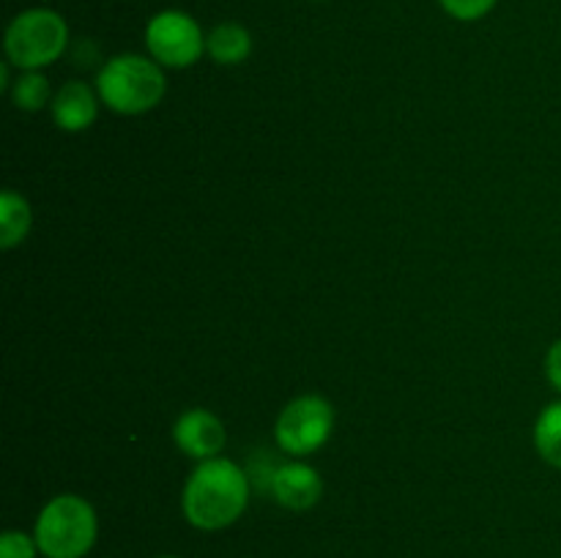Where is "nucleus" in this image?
Returning a JSON list of instances; mask_svg holds the SVG:
<instances>
[{"instance_id":"17","label":"nucleus","mask_w":561,"mask_h":558,"mask_svg":"<svg viewBox=\"0 0 561 558\" xmlns=\"http://www.w3.org/2000/svg\"><path fill=\"white\" fill-rule=\"evenodd\" d=\"M157 558H181V556H157Z\"/></svg>"},{"instance_id":"6","label":"nucleus","mask_w":561,"mask_h":558,"mask_svg":"<svg viewBox=\"0 0 561 558\" xmlns=\"http://www.w3.org/2000/svg\"><path fill=\"white\" fill-rule=\"evenodd\" d=\"M146 49L162 69H190L206 55V33L192 14L164 9L148 20Z\"/></svg>"},{"instance_id":"13","label":"nucleus","mask_w":561,"mask_h":558,"mask_svg":"<svg viewBox=\"0 0 561 558\" xmlns=\"http://www.w3.org/2000/svg\"><path fill=\"white\" fill-rule=\"evenodd\" d=\"M53 88L42 71H20V77L11 85V102L22 113H38V109L53 104Z\"/></svg>"},{"instance_id":"5","label":"nucleus","mask_w":561,"mask_h":558,"mask_svg":"<svg viewBox=\"0 0 561 558\" xmlns=\"http://www.w3.org/2000/svg\"><path fill=\"white\" fill-rule=\"evenodd\" d=\"M332 430V403L321 394H301L279 410L277 421H274V441H277L279 452L305 460L307 454H316L318 449L327 446Z\"/></svg>"},{"instance_id":"14","label":"nucleus","mask_w":561,"mask_h":558,"mask_svg":"<svg viewBox=\"0 0 561 558\" xmlns=\"http://www.w3.org/2000/svg\"><path fill=\"white\" fill-rule=\"evenodd\" d=\"M42 550L36 545V536L25 531L9 528L0 534V558H38Z\"/></svg>"},{"instance_id":"12","label":"nucleus","mask_w":561,"mask_h":558,"mask_svg":"<svg viewBox=\"0 0 561 558\" xmlns=\"http://www.w3.org/2000/svg\"><path fill=\"white\" fill-rule=\"evenodd\" d=\"M535 449L548 465L561 470V399L548 403L537 416Z\"/></svg>"},{"instance_id":"16","label":"nucleus","mask_w":561,"mask_h":558,"mask_svg":"<svg viewBox=\"0 0 561 558\" xmlns=\"http://www.w3.org/2000/svg\"><path fill=\"white\" fill-rule=\"evenodd\" d=\"M546 377L553 388L561 394V337L548 348L546 353Z\"/></svg>"},{"instance_id":"10","label":"nucleus","mask_w":561,"mask_h":558,"mask_svg":"<svg viewBox=\"0 0 561 558\" xmlns=\"http://www.w3.org/2000/svg\"><path fill=\"white\" fill-rule=\"evenodd\" d=\"M206 55L219 66H239L252 55V36L241 22H219L206 33Z\"/></svg>"},{"instance_id":"11","label":"nucleus","mask_w":561,"mask_h":558,"mask_svg":"<svg viewBox=\"0 0 561 558\" xmlns=\"http://www.w3.org/2000/svg\"><path fill=\"white\" fill-rule=\"evenodd\" d=\"M33 224L31 206L16 189H5L0 195V246L14 249L27 239Z\"/></svg>"},{"instance_id":"2","label":"nucleus","mask_w":561,"mask_h":558,"mask_svg":"<svg viewBox=\"0 0 561 558\" xmlns=\"http://www.w3.org/2000/svg\"><path fill=\"white\" fill-rule=\"evenodd\" d=\"M96 93L113 113L142 115L159 107L168 93V80L151 55L121 53L99 69Z\"/></svg>"},{"instance_id":"8","label":"nucleus","mask_w":561,"mask_h":558,"mask_svg":"<svg viewBox=\"0 0 561 558\" xmlns=\"http://www.w3.org/2000/svg\"><path fill=\"white\" fill-rule=\"evenodd\" d=\"M268 496L290 512H307V509L318 507V501L323 498V476L318 474L316 465L294 457L277 465L272 485H268Z\"/></svg>"},{"instance_id":"9","label":"nucleus","mask_w":561,"mask_h":558,"mask_svg":"<svg viewBox=\"0 0 561 558\" xmlns=\"http://www.w3.org/2000/svg\"><path fill=\"white\" fill-rule=\"evenodd\" d=\"M99 104H102V98H99L96 88H91L82 80H71L55 91L49 113H53L55 126L60 131L77 135V131L91 129L99 115Z\"/></svg>"},{"instance_id":"7","label":"nucleus","mask_w":561,"mask_h":558,"mask_svg":"<svg viewBox=\"0 0 561 558\" xmlns=\"http://www.w3.org/2000/svg\"><path fill=\"white\" fill-rule=\"evenodd\" d=\"M173 441L195 463L219 457L228 441L222 419L208 408H186L173 425Z\"/></svg>"},{"instance_id":"1","label":"nucleus","mask_w":561,"mask_h":558,"mask_svg":"<svg viewBox=\"0 0 561 558\" xmlns=\"http://www.w3.org/2000/svg\"><path fill=\"white\" fill-rule=\"evenodd\" d=\"M252 481L239 463L211 457L190 470L181 492V512L197 531H225L239 523L250 507Z\"/></svg>"},{"instance_id":"4","label":"nucleus","mask_w":561,"mask_h":558,"mask_svg":"<svg viewBox=\"0 0 561 558\" xmlns=\"http://www.w3.org/2000/svg\"><path fill=\"white\" fill-rule=\"evenodd\" d=\"M69 47V25L64 14L47 5L20 11L3 36L5 60L20 71H42L60 60Z\"/></svg>"},{"instance_id":"3","label":"nucleus","mask_w":561,"mask_h":558,"mask_svg":"<svg viewBox=\"0 0 561 558\" xmlns=\"http://www.w3.org/2000/svg\"><path fill=\"white\" fill-rule=\"evenodd\" d=\"M33 536L44 558H85L99 539L96 509L77 492H60L36 514Z\"/></svg>"},{"instance_id":"15","label":"nucleus","mask_w":561,"mask_h":558,"mask_svg":"<svg viewBox=\"0 0 561 558\" xmlns=\"http://www.w3.org/2000/svg\"><path fill=\"white\" fill-rule=\"evenodd\" d=\"M442 9L458 22H477L496 9L499 0H438Z\"/></svg>"}]
</instances>
